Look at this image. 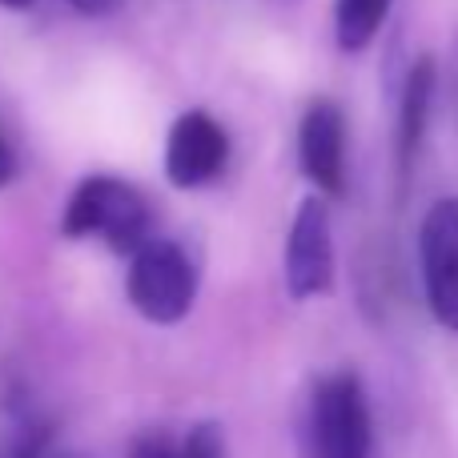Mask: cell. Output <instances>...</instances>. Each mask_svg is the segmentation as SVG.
Returning <instances> with one entry per match:
<instances>
[{"label": "cell", "instance_id": "7", "mask_svg": "<svg viewBox=\"0 0 458 458\" xmlns=\"http://www.w3.org/2000/svg\"><path fill=\"white\" fill-rule=\"evenodd\" d=\"M298 169L326 198L346 193V121L326 97L310 101L298 121Z\"/></svg>", "mask_w": 458, "mask_h": 458}, {"label": "cell", "instance_id": "1", "mask_svg": "<svg viewBox=\"0 0 458 458\" xmlns=\"http://www.w3.org/2000/svg\"><path fill=\"white\" fill-rule=\"evenodd\" d=\"M301 454L306 458H374L370 406L358 374H326L310 390L306 422H301Z\"/></svg>", "mask_w": 458, "mask_h": 458}, {"label": "cell", "instance_id": "12", "mask_svg": "<svg viewBox=\"0 0 458 458\" xmlns=\"http://www.w3.org/2000/svg\"><path fill=\"white\" fill-rule=\"evenodd\" d=\"M8 458H61V451H53V435L45 427H29Z\"/></svg>", "mask_w": 458, "mask_h": 458}, {"label": "cell", "instance_id": "14", "mask_svg": "<svg viewBox=\"0 0 458 458\" xmlns=\"http://www.w3.org/2000/svg\"><path fill=\"white\" fill-rule=\"evenodd\" d=\"M77 13H105L109 8V0H69Z\"/></svg>", "mask_w": 458, "mask_h": 458}, {"label": "cell", "instance_id": "13", "mask_svg": "<svg viewBox=\"0 0 458 458\" xmlns=\"http://www.w3.org/2000/svg\"><path fill=\"white\" fill-rule=\"evenodd\" d=\"M13 174H16V157H13V149H8L4 129H0V190L13 182Z\"/></svg>", "mask_w": 458, "mask_h": 458}, {"label": "cell", "instance_id": "9", "mask_svg": "<svg viewBox=\"0 0 458 458\" xmlns=\"http://www.w3.org/2000/svg\"><path fill=\"white\" fill-rule=\"evenodd\" d=\"M394 0H334V40L346 53H362L378 37Z\"/></svg>", "mask_w": 458, "mask_h": 458}, {"label": "cell", "instance_id": "11", "mask_svg": "<svg viewBox=\"0 0 458 458\" xmlns=\"http://www.w3.org/2000/svg\"><path fill=\"white\" fill-rule=\"evenodd\" d=\"M129 458H185V446L177 438H169L165 430H145L133 438Z\"/></svg>", "mask_w": 458, "mask_h": 458}, {"label": "cell", "instance_id": "5", "mask_svg": "<svg viewBox=\"0 0 458 458\" xmlns=\"http://www.w3.org/2000/svg\"><path fill=\"white\" fill-rule=\"evenodd\" d=\"M334 285V229L322 198H306L293 214L285 237V290L290 298L310 301Z\"/></svg>", "mask_w": 458, "mask_h": 458}, {"label": "cell", "instance_id": "6", "mask_svg": "<svg viewBox=\"0 0 458 458\" xmlns=\"http://www.w3.org/2000/svg\"><path fill=\"white\" fill-rule=\"evenodd\" d=\"M229 161V137L222 121L206 109H190L169 125L165 137V177L177 190H201L217 182Z\"/></svg>", "mask_w": 458, "mask_h": 458}, {"label": "cell", "instance_id": "8", "mask_svg": "<svg viewBox=\"0 0 458 458\" xmlns=\"http://www.w3.org/2000/svg\"><path fill=\"white\" fill-rule=\"evenodd\" d=\"M435 85H438L435 56H419L403 81L398 121H394V157L403 174L414 165V157L422 149V137H427V125H430V105H435Z\"/></svg>", "mask_w": 458, "mask_h": 458}, {"label": "cell", "instance_id": "16", "mask_svg": "<svg viewBox=\"0 0 458 458\" xmlns=\"http://www.w3.org/2000/svg\"><path fill=\"white\" fill-rule=\"evenodd\" d=\"M61 458H69V454H61Z\"/></svg>", "mask_w": 458, "mask_h": 458}, {"label": "cell", "instance_id": "15", "mask_svg": "<svg viewBox=\"0 0 458 458\" xmlns=\"http://www.w3.org/2000/svg\"><path fill=\"white\" fill-rule=\"evenodd\" d=\"M29 4H37V0H0V8H29Z\"/></svg>", "mask_w": 458, "mask_h": 458}, {"label": "cell", "instance_id": "2", "mask_svg": "<svg viewBox=\"0 0 458 458\" xmlns=\"http://www.w3.org/2000/svg\"><path fill=\"white\" fill-rule=\"evenodd\" d=\"M153 214L149 201L121 177H85L72 190L69 206L61 217V233L81 242V237H97L113 253H133L137 245L149 242Z\"/></svg>", "mask_w": 458, "mask_h": 458}, {"label": "cell", "instance_id": "10", "mask_svg": "<svg viewBox=\"0 0 458 458\" xmlns=\"http://www.w3.org/2000/svg\"><path fill=\"white\" fill-rule=\"evenodd\" d=\"M182 446H185V458H225V438H222V427H217V422L193 427Z\"/></svg>", "mask_w": 458, "mask_h": 458}, {"label": "cell", "instance_id": "3", "mask_svg": "<svg viewBox=\"0 0 458 458\" xmlns=\"http://www.w3.org/2000/svg\"><path fill=\"white\" fill-rule=\"evenodd\" d=\"M125 293L145 322L177 326L198 301V266L185 245L169 237H149L129 253Z\"/></svg>", "mask_w": 458, "mask_h": 458}, {"label": "cell", "instance_id": "4", "mask_svg": "<svg viewBox=\"0 0 458 458\" xmlns=\"http://www.w3.org/2000/svg\"><path fill=\"white\" fill-rule=\"evenodd\" d=\"M419 261L430 314L458 334V198L427 209L419 229Z\"/></svg>", "mask_w": 458, "mask_h": 458}]
</instances>
